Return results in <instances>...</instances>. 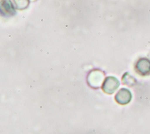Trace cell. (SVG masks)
<instances>
[{
	"mask_svg": "<svg viewBox=\"0 0 150 134\" xmlns=\"http://www.w3.org/2000/svg\"><path fill=\"white\" fill-rule=\"evenodd\" d=\"M137 72L142 76L150 74V60L146 58H140L135 65Z\"/></svg>",
	"mask_w": 150,
	"mask_h": 134,
	"instance_id": "cell-2",
	"label": "cell"
},
{
	"mask_svg": "<svg viewBox=\"0 0 150 134\" xmlns=\"http://www.w3.org/2000/svg\"><path fill=\"white\" fill-rule=\"evenodd\" d=\"M120 82L114 76H108L105 78L103 84V90L108 94L113 93L118 88Z\"/></svg>",
	"mask_w": 150,
	"mask_h": 134,
	"instance_id": "cell-1",
	"label": "cell"
},
{
	"mask_svg": "<svg viewBox=\"0 0 150 134\" xmlns=\"http://www.w3.org/2000/svg\"><path fill=\"white\" fill-rule=\"evenodd\" d=\"M122 82L124 84L127 85L132 86L135 83V79L128 73H125L122 77Z\"/></svg>",
	"mask_w": 150,
	"mask_h": 134,
	"instance_id": "cell-5",
	"label": "cell"
},
{
	"mask_svg": "<svg viewBox=\"0 0 150 134\" xmlns=\"http://www.w3.org/2000/svg\"><path fill=\"white\" fill-rule=\"evenodd\" d=\"M103 74L99 71H94L88 75V83L93 88L99 87L103 78Z\"/></svg>",
	"mask_w": 150,
	"mask_h": 134,
	"instance_id": "cell-4",
	"label": "cell"
},
{
	"mask_svg": "<svg viewBox=\"0 0 150 134\" xmlns=\"http://www.w3.org/2000/svg\"><path fill=\"white\" fill-rule=\"evenodd\" d=\"M132 98V94L131 92L126 89H121L115 96V99L117 103L120 105H126L128 103Z\"/></svg>",
	"mask_w": 150,
	"mask_h": 134,
	"instance_id": "cell-3",
	"label": "cell"
}]
</instances>
